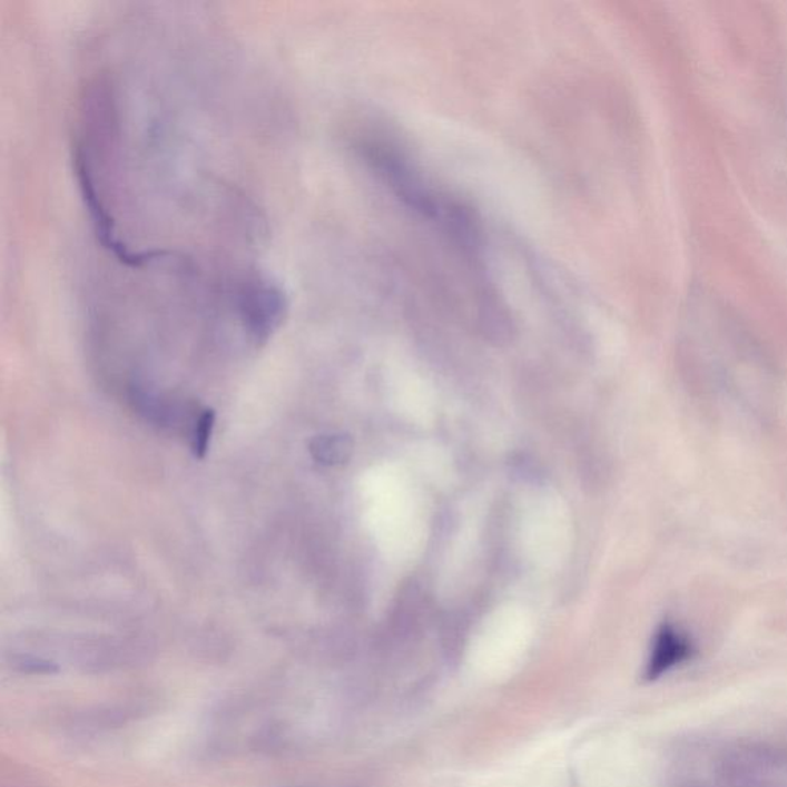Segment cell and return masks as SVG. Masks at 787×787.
<instances>
[{
    "instance_id": "cell-2",
    "label": "cell",
    "mask_w": 787,
    "mask_h": 787,
    "mask_svg": "<svg viewBox=\"0 0 787 787\" xmlns=\"http://www.w3.org/2000/svg\"><path fill=\"white\" fill-rule=\"evenodd\" d=\"M353 439L345 434L317 435L309 443L311 455L325 466L343 465L353 455Z\"/></svg>"
},
{
    "instance_id": "cell-1",
    "label": "cell",
    "mask_w": 787,
    "mask_h": 787,
    "mask_svg": "<svg viewBox=\"0 0 787 787\" xmlns=\"http://www.w3.org/2000/svg\"><path fill=\"white\" fill-rule=\"evenodd\" d=\"M693 645L685 631L673 624L666 623L653 639L651 656H649L646 677L656 680L676 666L691 659Z\"/></svg>"
},
{
    "instance_id": "cell-3",
    "label": "cell",
    "mask_w": 787,
    "mask_h": 787,
    "mask_svg": "<svg viewBox=\"0 0 787 787\" xmlns=\"http://www.w3.org/2000/svg\"><path fill=\"white\" fill-rule=\"evenodd\" d=\"M216 423L214 410L201 411L199 417L194 419L191 427V451L194 458L205 459L211 443V435Z\"/></svg>"
}]
</instances>
